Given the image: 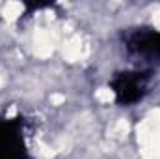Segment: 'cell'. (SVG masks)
<instances>
[{
	"mask_svg": "<svg viewBox=\"0 0 160 159\" xmlns=\"http://www.w3.org/2000/svg\"><path fill=\"white\" fill-rule=\"evenodd\" d=\"M0 159H28L21 118L0 122Z\"/></svg>",
	"mask_w": 160,
	"mask_h": 159,
	"instance_id": "3957f363",
	"label": "cell"
},
{
	"mask_svg": "<svg viewBox=\"0 0 160 159\" xmlns=\"http://www.w3.org/2000/svg\"><path fill=\"white\" fill-rule=\"evenodd\" d=\"M149 80L151 71H123L116 73V77L110 80V86L114 90L116 101L123 107H128L143 99L149 88Z\"/></svg>",
	"mask_w": 160,
	"mask_h": 159,
	"instance_id": "7a4b0ae2",
	"label": "cell"
},
{
	"mask_svg": "<svg viewBox=\"0 0 160 159\" xmlns=\"http://www.w3.org/2000/svg\"><path fill=\"white\" fill-rule=\"evenodd\" d=\"M123 45L130 58L142 62H160V30L157 28H130L123 34Z\"/></svg>",
	"mask_w": 160,
	"mask_h": 159,
	"instance_id": "6da1fadb",
	"label": "cell"
}]
</instances>
